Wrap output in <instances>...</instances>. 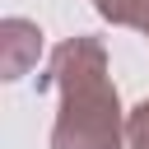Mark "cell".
<instances>
[{
  "label": "cell",
  "mask_w": 149,
  "mask_h": 149,
  "mask_svg": "<svg viewBox=\"0 0 149 149\" xmlns=\"http://www.w3.org/2000/svg\"><path fill=\"white\" fill-rule=\"evenodd\" d=\"M56 88V126H51V149H121L126 126H121V102L107 74V51L98 37H70L51 51V74L42 79Z\"/></svg>",
  "instance_id": "6da1fadb"
},
{
  "label": "cell",
  "mask_w": 149,
  "mask_h": 149,
  "mask_svg": "<svg viewBox=\"0 0 149 149\" xmlns=\"http://www.w3.org/2000/svg\"><path fill=\"white\" fill-rule=\"evenodd\" d=\"M37 56H42V28L28 19H5L0 23V74L19 79L37 65Z\"/></svg>",
  "instance_id": "7a4b0ae2"
},
{
  "label": "cell",
  "mask_w": 149,
  "mask_h": 149,
  "mask_svg": "<svg viewBox=\"0 0 149 149\" xmlns=\"http://www.w3.org/2000/svg\"><path fill=\"white\" fill-rule=\"evenodd\" d=\"M93 5H98L102 19H112L121 28H140L144 14H149V0H93Z\"/></svg>",
  "instance_id": "3957f363"
},
{
  "label": "cell",
  "mask_w": 149,
  "mask_h": 149,
  "mask_svg": "<svg viewBox=\"0 0 149 149\" xmlns=\"http://www.w3.org/2000/svg\"><path fill=\"white\" fill-rule=\"evenodd\" d=\"M126 149H149V98L126 116Z\"/></svg>",
  "instance_id": "277c9868"
},
{
  "label": "cell",
  "mask_w": 149,
  "mask_h": 149,
  "mask_svg": "<svg viewBox=\"0 0 149 149\" xmlns=\"http://www.w3.org/2000/svg\"><path fill=\"white\" fill-rule=\"evenodd\" d=\"M140 33H144V37H149V14H144V23H140Z\"/></svg>",
  "instance_id": "5b68a950"
}]
</instances>
